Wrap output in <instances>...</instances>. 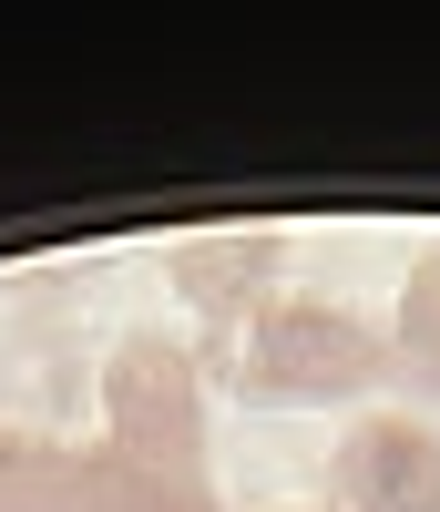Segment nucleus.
I'll use <instances>...</instances> for the list:
<instances>
[{
  "label": "nucleus",
  "instance_id": "obj_3",
  "mask_svg": "<svg viewBox=\"0 0 440 512\" xmlns=\"http://www.w3.org/2000/svg\"><path fill=\"white\" fill-rule=\"evenodd\" d=\"M338 512H440V431L410 410H369L338 441Z\"/></svg>",
  "mask_w": 440,
  "mask_h": 512
},
{
  "label": "nucleus",
  "instance_id": "obj_2",
  "mask_svg": "<svg viewBox=\"0 0 440 512\" xmlns=\"http://www.w3.org/2000/svg\"><path fill=\"white\" fill-rule=\"evenodd\" d=\"M103 420H113V451L144 461V472H205V379L174 338L134 328L103 369Z\"/></svg>",
  "mask_w": 440,
  "mask_h": 512
},
{
  "label": "nucleus",
  "instance_id": "obj_5",
  "mask_svg": "<svg viewBox=\"0 0 440 512\" xmlns=\"http://www.w3.org/2000/svg\"><path fill=\"white\" fill-rule=\"evenodd\" d=\"M174 297L205 328H246L277 297V236H195V246H174Z\"/></svg>",
  "mask_w": 440,
  "mask_h": 512
},
{
  "label": "nucleus",
  "instance_id": "obj_6",
  "mask_svg": "<svg viewBox=\"0 0 440 512\" xmlns=\"http://www.w3.org/2000/svg\"><path fill=\"white\" fill-rule=\"evenodd\" d=\"M389 359H400V379H420V390H440V246L410 267L400 287V318H389Z\"/></svg>",
  "mask_w": 440,
  "mask_h": 512
},
{
  "label": "nucleus",
  "instance_id": "obj_1",
  "mask_svg": "<svg viewBox=\"0 0 440 512\" xmlns=\"http://www.w3.org/2000/svg\"><path fill=\"white\" fill-rule=\"evenodd\" d=\"M236 379L246 400H359L369 379H389V328H369L338 297H267L246 318Z\"/></svg>",
  "mask_w": 440,
  "mask_h": 512
},
{
  "label": "nucleus",
  "instance_id": "obj_4",
  "mask_svg": "<svg viewBox=\"0 0 440 512\" xmlns=\"http://www.w3.org/2000/svg\"><path fill=\"white\" fill-rule=\"evenodd\" d=\"M0 512H113V472H103V451L0 420Z\"/></svg>",
  "mask_w": 440,
  "mask_h": 512
}]
</instances>
